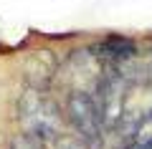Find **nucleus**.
<instances>
[{
	"label": "nucleus",
	"mask_w": 152,
	"mask_h": 149,
	"mask_svg": "<svg viewBox=\"0 0 152 149\" xmlns=\"http://www.w3.org/2000/svg\"><path fill=\"white\" fill-rule=\"evenodd\" d=\"M18 119H20L28 137H33L41 144L61 139V119H64V114L43 89H31L28 86L20 94V99H18Z\"/></svg>",
	"instance_id": "obj_1"
},
{
	"label": "nucleus",
	"mask_w": 152,
	"mask_h": 149,
	"mask_svg": "<svg viewBox=\"0 0 152 149\" xmlns=\"http://www.w3.org/2000/svg\"><path fill=\"white\" fill-rule=\"evenodd\" d=\"M64 116L69 121L74 139L86 149H102L104 144V124L99 116L94 94L86 91H69L64 96Z\"/></svg>",
	"instance_id": "obj_2"
},
{
	"label": "nucleus",
	"mask_w": 152,
	"mask_h": 149,
	"mask_svg": "<svg viewBox=\"0 0 152 149\" xmlns=\"http://www.w3.org/2000/svg\"><path fill=\"white\" fill-rule=\"evenodd\" d=\"M129 86L132 84L119 73V71L104 66V76H102V81H99L96 91H94V101H96L99 116H102V124H104V132L107 134L119 132L122 121H124Z\"/></svg>",
	"instance_id": "obj_3"
},
{
	"label": "nucleus",
	"mask_w": 152,
	"mask_h": 149,
	"mask_svg": "<svg viewBox=\"0 0 152 149\" xmlns=\"http://www.w3.org/2000/svg\"><path fill=\"white\" fill-rule=\"evenodd\" d=\"M104 76V63L96 58L91 48L86 51H74L64 63L58 66V73L56 78L64 84L66 94L69 91H86V94H94Z\"/></svg>",
	"instance_id": "obj_4"
},
{
	"label": "nucleus",
	"mask_w": 152,
	"mask_h": 149,
	"mask_svg": "<svg viewBox=\"0 0 152 149\" xmlns=\"http://www.w3.org/2000/svg\"><path fill=\"white\" fill-rule=\"evenodd\" d=\"M91 51L96 53V58L102 61L107 68H122V66L137 61L134 41H129V38H124V36H107L104 41H99Z\"/></svg>",
	"instance_id": "obj_5"
},
{
	"label": "nucleus",
	"mask_w": 152,
	"mask_h": 149,
	"mask_svg": "<svg viewBox=\"0 0 152 149\" xmlns=\"http://www.w3.org/2000/svg\"><path fill=\"white\" fill-rule=\"evenodd\" d=\"M58 58H56L51 51H36V53L28 56L26 61V81L31 89H43L56 78L58 73Z\"/></svg>",
	"instance_id": "obj_6"
},
{
	"label": "nucleus",
	"mask_w": 152,
	"mask_h": 149,
	"mask_svg": "<svg viewBox=\"0 0 152 149\" xmlns=\"http://www.w3.org/2000/svg\"><path fill=\"white\" fill-rule=\"evenodd\" d=\"M124 149H134V147H124Z\"/></svg>",
	"instance_id": "obj_7"
}]
</instances>
